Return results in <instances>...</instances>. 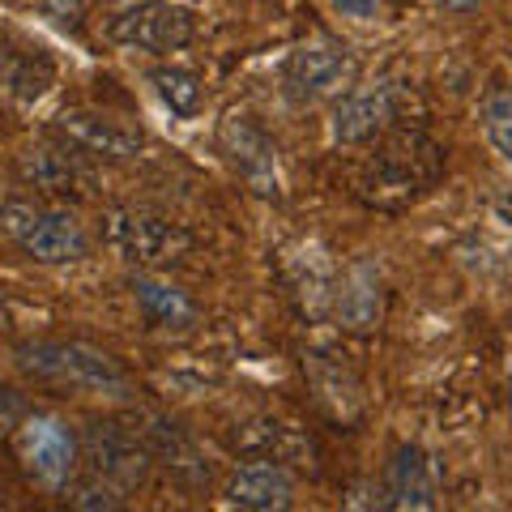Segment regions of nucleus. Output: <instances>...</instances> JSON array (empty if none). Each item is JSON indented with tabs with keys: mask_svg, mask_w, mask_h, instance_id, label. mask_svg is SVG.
<instances>
[{
	"mask_svg": "<svg viewBox=\"0 0 512 512\" xmlns=\"http://www.w3.org/2000/svg\"><path fill=\"white\" fill-rule=\"evenodd\" d=\"M333 9L342 13V18H355V22H372L380 18V0H333Z\"/></svg>",
	"mask_w": 512,
	"mask_h": 512,
	"instance_id": "aec40b11",
	"label": "nucleus"
},
{
	"mask_svg": "<svg viewBox=\"0 0 512 512\" xmlns=\"http://www.w3.org/2000/svg\"><path fill=\"white\" fill-rule=\"evenodd\" d=\"M107 239L137 265H175L192 252V235L163 214L116 210L107 218Z\"/></svg>",
	"mask_w": 512,
	"mask_h": 512,
	"instance_id": "423d86ee",
	"label": "nucleus"
},
{
	"mask_svg": "<svg viewBox=\"0 0 512 512\" xmlns=\"http://www.w3.org/2000/svg\"><path fill=\"white\" fill-rule=\"evenodd\" d=\"M440 163H444V150L423 128H393V133L380 141L372 167L363 175V192L380 205H402L436 180Z\"/></svg>",
	"mask_w": 512,
	"mask_h": 512,
	"instance_id": "f03ea898",
	"label": "nucleus"
},
{
	"mask_svg": "<svg viewBox=\"0 0 512 512\" xmlns=\"http://www.w3.org/2000/svg\"><path fill=\"white\" fill-rule=\"evenodd\" d=\"M18 461L39 487L64 491L77 474V461H82V440L56 414H30L18 427Z\"/></svg>",
	"mask_w": 512,
	"mask_h": 512,
	"instance_id": "20e7f679",
	"label": "nucleus"
},
{
	"mask_svg": "<svg viewBox=\"0 0 512 512\" xmlns=\"http://www.w3.org/2000/svg\"><path fill=\"white\" fill-rule=\"evenodd\" d=\"M111 35H116L124 47H141V52H180V47L192 43L197 35V26L184 9L175 5H141L133 13H124V18L111 26Z\"/></svg>",
	"mask_w": 512,
	"mask_h": 512,
	"instance_id": "9b49d317",
	"label": "nucleus"
},
{
	"mask_svg": "<svg viewBox=\"0 0 512 512\" xmlns=\"http://www.w3.org/2000/svg\"><path fill=\"white\" fill-rule=\"evenodd\" d=\"M483 133L495 146V154L512 163V86L495 82L483 94Z\"/></svg>",
	"mask_w": 512,
	"mask_h": 512,
	"instance_id": "f3484780",
	"label": "nucleus"
},
{
	"mask_svg": "<svg viewBox=\"0 0 512 512\" xmlns=\"http://www.w3.org/2000/svg\"><path fill=\"white\" fill-rule=\"evenodd\" d=\"M18 367L26 376L60 389H82L99 397H133V376L90 342H35L18 350Z\"/></svg>",
	"mask_w": 512,
	"mask_h": 512,
	"instance_id": "f257e3e1",
	"label": "nucleus"
},
{
	"mask_svg": "<svg viewBox=\"0 0 512 512\" xmlns=\"http://www.w3.org/2000/svg\"><path fill=\"white\" fill-rule=\"evenodd\" d=\"M436 5L448 13H470V9H478V0H436Z\"/></svg>",
	"mask_w": 512,
	"mask_h": 512,
	"instance_id": "412c9836",
	"label": "nucleus"
},
{
	"mask_svg": "<svg viewBox=\"0 0 512 512\" xmlns=\"http://www.w3.org/2000/svg\"><path fill=\"white\" fill-rule=\"evenodd\" d=\"M495 214H500L504 227H512V192H504V197L495 201Z\"/></svg>",
	"mask_w": 512,
	"mask_h": 512,
	"instance_id": "4be33fe9",
	"label": "nucleus"
},
{
	"mask_svg": "<svg viewBox=\"0 0 512 512\" xmlns=\"http://www.w3.org/2000/svg\"><path fill=\"white\" fill-rule=\"evenodd\" d=\"M82 457L90 461V474L116 483L120 491H133L150 474V448L141 444L133 427L120 423H90L82 436Z\"/></svg>",
	"mask_w": 512,
	"mask_h": 512,
	"instance_id": "6e6552de",
	"label": "nucleus"
},
{
	"mask_svg": "<svg viewBox=\"0 0 512 512\" xmlns=\"http://www.w3.org/2000/svg\"><path fill=\"white\" fill-rule=\"evenodd\" d=\"M52 133L60 137V146H69L77 158H99V163H124L137 158L141 133L133 124H124L107 111H60Z\"/></svg>",
	"mask_w": 512,
	"mask_h": 512,
	"instance_id": "0eeeda50",
	"label": "nucleus"
},
{
	"mask_svg": "<svg viewBox=\"0 0 512 512\" xmlns=\"http://www.w3.org/2000/svg\"><path fill=\"white\" fill-rule=\"evenodd\" d=\"M384 508H436V478H431V461L419 448H402L389 466Z\"/></svg>",
	"mask_w": 512,
	"mask_h": 512,
	"instance_id": "dca6fc26",
	"label": "nucleus"
},
{
	"mask_svg": "<svg viewBox=\"0 0 512 512\" xmlns=\"http://www.w3.org/2000/svg\"><path fill=\"white\" fill-rule=\"evenodd\" d=\"M133 299H137V308H141V316L150 320V325H158V329H192L201 320V312H197V303H192L180 286H171V282H163V278H150V274H137L133 278Z\"/></svg>",
	"mask_w": 512,
	"mask_h": 512,
	"instance_id": "2eb2a0df",
	"label": "nucleus"
},
{
	"mask_svg": "<svg viewBox=\"0 0 512 512\" xmlns=\"http://www.w3.org/2000/svg\"><path fill=\"white\" fill-rule=\"evenodd\" d=\"M402 107H406V90L393 82L350 90L346 99L333 107V141H342V146L376 141L380 133H389V128L402 120Z\"/></svg>",
	"mask_w": 512,
	"mask_h": 512,
	"instance_id": "1a4fd4ad",
	"label": "nucleus"
},
{
	"mask_svg": "<svg viewBox=\"0 0 512 512\" xmlns=\"http://www.w3.org/2000/svg\"><path fill=\"white\" fill-rule=\"evenodd\" d=\"M22 180L26 184H35L43 192H56V197H82V192L90 188V175L82 167V158H77L69 146H60V150H26L22 154Z\"/></svg>",
	"mask_w": 512,
	"mask_h": 512,
	"instance_id": "4468645a",
	"label": "nucleus"
},
{
	"mask_svg": "<svg viewBox=\"0 0 512 512\" xmlns=\"http://www.w3.org/2000/svg\"><path fill=\"white\" fill-rule=\"evenodd\" d=\"M333 312L350 333H372L384 320V291L372 265H355L333 286Z\"/></svg>",
	"mask_w": 512,
	"mask_h": 512,
	"instance_id": "ddd939ff",
	"label": "nucleus"
},
{
	"mask_svg": "<svg viewBox=\"0 0 512 512\" xmlns=\"http://www.w3.org/2000/svg\"><path fill=\"white\" fill-rule=\"evenodd\" d=\"M222 150H227L231 167L244 175V184L252 192H261V197H278V192H282L278 146L248 116H231L227 124H222Z\"/></svg>",
	"mask_w": 512,
	"mask_h": 512,
	"instance_id": "9d476101",
	"label": "nucleus"
},
{
	"mask_svg": "<svg viewBox=\"0 0 512 512\" xmlns=\"http://www.w3.org/2000/svg\"><path fill=\"white\" fill-rule=\"evenodd\" d=\"M291 500H295V478L274 457L248 461L227 483V504L248 508V512H282V508H291Z\"/></svg>",
	"mask_w": 512,
	"mask_h": 512,
	"instance_id": "f8f14e48",
	"label": "nucleus"
},
{
	"mask_svg": "<svg viewBox=\"0 0 512 512\" xmlns=\"http://www.w3.org/2000/svg\"><path fill=\"white\" fill-rule=\"evenodd\" d=\"M359 73L355 52L342 39H312L299 43L291 60H286V94L295 103H316L342 94Z\"/></svg>",
	"mask_w": 512,
	"mask_h": 512,
	"instance_id": "39448f33",
	"label": "nucleus"
},
{
	"mask_svg": "<svg viewBox=\"0 0 512 512\" xmlns=\"http://www.w3.org/2000/svg\"><path fill=\"white\" fill-rule=\"evenodd\" d=\"M0 231H5L26 256H35L39 265H69V261H82L90 252V235L82 231V222L73 214L35 205V201H5L0 205Z\"/></svg>",
	"mask_w": 512,
	"mask_h": 512,
	"instance_id": "7ed1b4c3",
	"label": "nucleus"
},
{
	"mask_svg": "<svg viewBox=\"0 0 512 512\" xmlns=\"http://www.w3.org/2000/svg\"><path fill=\"white\" fill-rule=\"evenodd\" d=\"M150 82L163 94V103L175 111V116H192L201 107V82L188 69H154Z\"/></svg>",
	"mask_w": 512,
	"mask_h": 512,
	"instance_id": "a211bd4d",
	"label": "nucleus"
},
{
	"mask_svg": "<svg viewBox=\"0 0 512 512\" xmlns=\"http://www.w3.org/2000/svg\"><path fill=\"white\" fill-rule=\"evenodd\" d=\"M64 491H69L73 508H86V512H116V508H124V495H128V491H120L116 483H107V478H99V474H90L77 487H64Z\"/></svg>",
	"mask_w": 512,
	"mask_h": 512,
	"instance_id": "6ab92c4d",
	"label": "nucleus"
}]
</instances>
